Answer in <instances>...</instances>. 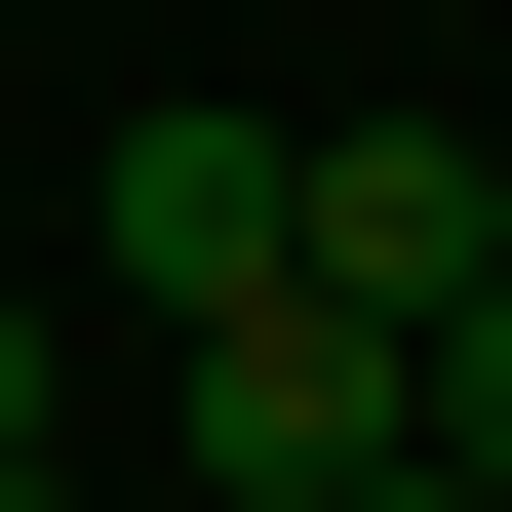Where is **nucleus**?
Instances as JSON below:
<instances>
[{
    "label": "nucleus",
    "instance_id": "1",
    "mask_svg": "<svg viewBox=\"0 0 512 512\" xmlns=\"http://www.w3.org/2000/svg\"><path fill=\"white\" fill-rule=\"evenodd\" d=\"M276 276H316V316H394V355H434L473 276H512V158H473V119H276Z\"/></svg>",
    "mask_w": 512,
    "mask_h": 512
},
{
    "label": "nucleus",
    "instance_id": "2",
    "mask_svg": "<svg viewBox=\"0 0 512 512\" xmlns=\"http://www.w3.org/2000/svg\"><path fill=\"white\" fill-rule=\"evenodd\" d=\"M158 394H197V512H355V473H394V316H316V276L158 316Z\"/></svg>",
    "mask_w": 512,
    "mask_h": 512
},
{
    "label": "nucleus",
    "instance_id": "3",
    "mask_svg": "<svg viewBox=\"0 0 512 512\" xmlns=\"http://www.w3.org/2000/svg\"><path fill=\"white\" fill-rule=\"evenodd\" d=\"M237 276H276V119L158 79V119H119V316H237Z\"/></svg>",
    "mask_w": 512,
    "mask_h": 512
},
{
    "label": "nucleus",
    "instance_id": "4",
    "mask_svg": "<svg viewBox=\"0 0 512 512\" xmlns=\"http://www.w3.org/2000/svg\"><path fill=\"white\" fill-rule=\"evenodd\" d=\"M394 434H434V473L512 512V276H473V316H434V355H394Z\"/></svg>",
    "mask_w": 512,
    "mask_h": 512
},
{
    "label": "nucleus",
    "instance_id": "5",
    "mask_svg": "<svg viewBox=\"0 0 512 512\" xmlns=\"http://www.w3.org/2000/svg\"><path fill=\"white\" fill-rule=\"evenodd\" d=\"M40 434H79V316H40V276H0V473H40Z\"/></svg>",
    "mask_w": 512,
    "mask_h": 512
},
{
    "label": "nucleus",
    "instance_id": "6",
    "mask_svg": "<svg viewBox=\"0 0 512 512\" xmlns=\"http://www.w3.org/2000/svg\"><path fill=\"white\" fill-rule=\"evenodd\" d=\"M0 512H119V473H79V434H40V473H0Z\"/></svg>",
    "mask_w": 512,
    "mask_h": 512
},
{
    "label": "nucleus",
    "instance_id": "7",
    "mask_svg": "<svg viewBox=\"0 0 512 512\" xmlns=\"http://www.w3.org/2000/svg\"><path fill=\"white\" fill-rule=\"evenodd\" d=\"M355 512H473V473H434V434H394V473H355Z\"/></svg>",
    "mask_w": 512,
    "mask_h": 512
}]
</instances>
